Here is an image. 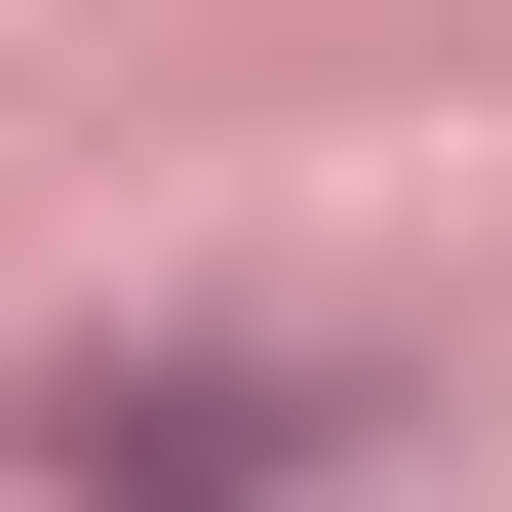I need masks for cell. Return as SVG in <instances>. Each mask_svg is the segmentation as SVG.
Masks as SVG:
<instances>
[{
    "label": "cell",
    "instance_id": "1",
    "mask_svg": "<svg viewBox=\"0 0 512 512\" xmlns=\"http://www.w3.org/2000/svg\"><path fill=\"white\" fill-rule=\"evenodd\" d=\"M40 473H79V512H276V473H316V394H276V355H158V394H119V355H79Z\"/></svg>",
    "mask_w": 512,
    "mask_h": 512
}]
</instances>
